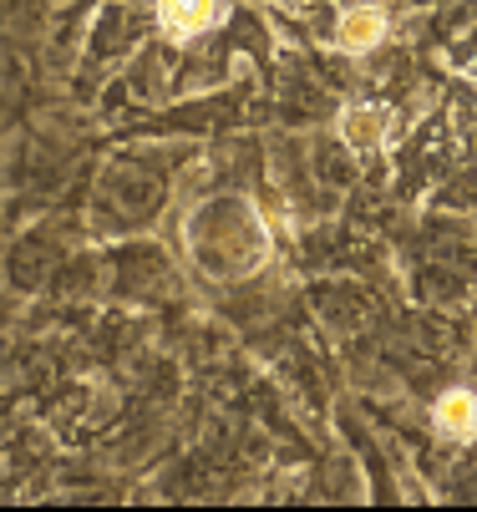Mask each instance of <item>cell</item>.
Listing matches in <instances>:
<instances>
[{
	"instance_id": "obj_5",
	"label": "cell",
	"mask_w": 477,
	"mask_h": 512,
	"mask_svg": "<svg viewBox=\"0 0 477 512\" xmlns=\"http://www.w3.org/2000/svg\"><path fill=\"white\" fill-rule=\"evenodd\" d=\"M280 6H295V0H280Z\"/></svg>"
},
{
	"instance_id": "obj_4",
	"label": "cell",
	"mask_w": 477,
	"mask_h": 512,
	"mask_svg": "<svg viewBox=\"0 0 477 512\" xmlns=\"http://www.w3.org/2000/svg\"><path fill=\"white\" fill-rule=\"evenodd\" d=\"M437 426L447 436H457V442H467V436H477V396L472 391H447L437 401Z\"/></svg>"
},
{
	"instance_id": "obj_2",
	"label": "cell",
	"mask_w": 477,
	"mask_h": 512,
	"mask_svg": "<svg viewBox=\"0 0 477 512\" xmlns=\"http://www.w3.org/2000/svg\"><path fill=\"white\" fill-rule=\"evenodd\" d=\"M386 41V11L381 6H351L335 26V46L351 51V56H366Z\"/></svg>"
},
{
	"instance_id": "obj_1",
	"label": "cell",
	"mask_w": 477,
	"mask_h": 512,
	"mask_svg": "<svg viewBox=\"0 0 477 512\" xmlns=\"http://www.w3.org/2000/svg\"><path fill=\"white\" fill-rule=\"evenodd\" d=\"M391 137V112L386 107H376V102H356V107H346L340 112V142H346L351 153H376L381 142Z\"/></svg>"
},
{
	"instance_id": "obj_3",
	"label": "cell",
	"mask_w": 477,
	"mask_h": 512,
	"mask_svg": "<svg viewBox=\"0 0 477 512\" xmlns=\"http://www.w3.org/2000/svg\"><path fill=\"white\" fill-rule=\"evenodd\" d=\"M158 21L173 41H188L219 21V0H158Z\"/></svg>"
}]
</instances>
